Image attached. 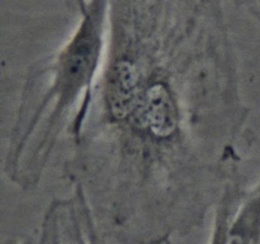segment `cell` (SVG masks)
I'll use <instances>...</instances> for the list:
<instances>
[{
  "label": "cell",
  "instance_id": "cell-1",
  "mask_svg": "<svg viewBox=\"0 0 260 244\" xmlns=\"http://www.w3.org/2000/svg\"><path fill=\"white\" fill-rule=\"evenodd\" d=\"M246 109L221 2H109L101 74L65 175L98 225L159 244L205 223L240 174Z\"/></svg>",
  "mask_w": 260,
  "mask_h": 244
},
{
  "label": "cell",
  "instance_id": "cell-3",
  "mask_svg": "<svg viewBox=\"0 0 260 244\" xmlns=\"http://www.w3.org/2000/svg\"><path fill=\"white\" fill-rule=\"evenodd\" d=\"M40 244H101L98 221L83 188L73 186L70 196L48 203Z\"/></svg>",
  "mask_w": 260,
  "mask_h": 244
},
{
  "label": "cell",
  "instance_id": "cell-4",
  "mask_svg": "<svg viewBox=\"0 0 260 244\" xmlns=\"http://www.w3.org/2000/svg\"><path fill=\"white\" fill-rule=\"evenodd\" d=\"M223 244H260V180L245 191L231 214Z\"/></svg>",
  "mask_w": 260,
  "mask_h": 244
},
{
  "label": "cell",
  "instance_id": "cell-5",
  "mask_svg": "<svg viewBox=\"0 0 260 244\" xmlns=\"http://www.w3.org/2000/svg\"><path fill=\"white\" fill-rule=\"evenodd\" d=\"M244 191L245 190H243V187H241L240 177L231 180L228 187L225 188L217 207L213 211V225L208 244H223L228 221L233 211L235 210L239 201L241 200V197L245 193Z\"/></svg>",
  "mask_w": 260,
  "mask_h": 244
},
{
  "label": "cell",
  "instance_id": "cell-2",
  "mask_svg": "<svg viewBox=\"0 0 260 244\" xmlns=\"http://www.w3.org/2000/svg\"><path fill=\"white\" fill-rule=\"evenodd\" d=\"M78 22L65 42L29 68L4 159L8 179L38 187L63 130L93 92L103 66L109 2H76Z\"/></svg>",
  "mask_w": 260,
  "mask_h": 244
}]
</instances>
